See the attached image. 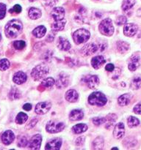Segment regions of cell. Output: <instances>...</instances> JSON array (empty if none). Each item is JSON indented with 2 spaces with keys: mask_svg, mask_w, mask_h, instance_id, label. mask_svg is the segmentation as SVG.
Segmentation results:
<instances>
[{
  "mask_svg": "<svg viewBox=\"0 0 141 150\" xmlns=\"http://www.w3.org/2000/svg\"><path fill=\"white\" fill-rule=\"evenodd\" d=\"M117 49L119 52L123 54L129 49V45L124 41H118L117 42Z\"/></svg>",
  "mask_w": 141,
  "mask_h": 150,
  "instance_id": "4316f807",
  "label": "cell"
},
{
  "mask_svg": "<svg viewBox=\"0 0 141 150\" xmlns=\"http://www.w3.org/2000/svg\"><path fill=\"white\" fill-rule=\"evenodd\" d=\"M116 119H117V116L114 114H110L107 116V118H106V120H108L107 125V128H109V127H110L111 126H113V125L114 124V122H115Z\"/></svg>",
  "mask_w": 141,
  "mask_h": 150,
  "instance_id": "d590c367",
  "label": "cell"
},
{
  "mask_svg": "<svg viewBox=\"0 0 141 150\" xmlns=\"http://www.w3.org/2000/svg\"><path fill=\"white\" fill-rule=\"evenodd\" d=\"M85 81L90 89H95L99 84V79L97 76H88Z\"/></svg>",
  "mask_w": 141,
  "mask_h": 150,
  "instance_id": "2e32d148",
  "label": "cell"
},
{
  "mask_svg": "<svg viewBox=\"0 0 141 150\" xmlns=\"http://www.w3.org/2000/svg\"><path fill=\"white\" fill-rule=\"evenodd\" d=\"M135 4V0H123L122 2V10L124 12L130 10Z\"/></svg>",
  "mask_w": 141,
  "mask_h": 150,
  "instance_id": "83f0119b",
  "label": "cell"
},
{
  "mask_svg": "<svg viewBox=\"0 0 141 150\" xmlns=\"http://www.w3.org/2000/svg\"><path fill=\"white\" fill-rule=\"evenodd\" d=\"M137 16L141 17V7H140L137 11Z\"/></svg>",
  "mask_w": 141,
  "mask_h": 150,
  "instance_id": "681fc988",
  "label": "cell"
},
{
  "mask_svg": "<svg viewBox=\"0 0 141 150\" xmlns=\"http://www.w3.org/2000/svg\"><path fill=\"white\" fill-rule=\"evenodd\" d=\"M56 86L57 88L63 89V88L66 87L69 83V78L65 73H60L57 77V81H55Z\"/></svg>",
  "mask_w": 141,
  "mask_h": 150,
  "instance_id": "30bf717a",
  "label": "cell"
},
{
  "mask_svg": "<svg viewBox=\"0 0 141 150\" xmlns=\"http://www.w3.org/2000/svg\"><path fill=\"white\" fill-rule=\"evenodd\" d=\"M29 1H35V0H29Z\"/></svg>",
  "mask_w": 141,
  "mask_h": 150,
  "instance_id": "f5cc1de1",
  "label": "cell"
},
{
  "mask_svg": "<svg viewBox=\"0 0 141 150\" xmlns=\"http://www.w3.org/2000/svg\"><path fill=\"white\" fill-rule=\"evenodd\" d=\"M10 62L6 59H2L0 60V70H2V71L8 69L10 67Z\"/></svg>",
  "mask_w": 141,
  "mask_h": 150,
  "instance_id": "8d00e7d4",
  "label": "cell"
},
{
  "mask_svg": "<svg viewBox=\"0 0 141 150\" xmlns=\"http://www.w3.org/2000/svg\"><path fill=\"white\" fill-rule=\"evenodd\" d=\"M125 134V127L124 125L122 122L118 123L115 125L113 131V136L115 139H120L123 137Z\"/></svg>",
  "mask_w": 141,
  "mask_h": 150,
  "instance_id": "4fadbf2b",
  "label": "cell"
},
{
  "mask_svg": "<svg viewBox=\"0 0 141 150\" xmlns=\"http://www.w3.org/2000/svg\"><path fill=\"white\" fill-rule=\"evenodd\" d=\"M84 140H85V138L84 137L78 138L76 141V144L77 145V146H81L82 144H83Z\"/></svg>",
  "mask_w": 141,
  "mask_h": 150,
  "instance_id": "bcb514c9",
  "label": "cell"
},
{
  "mask_svg": "<svg viewBox=\"0 0 141 150\" xmlns=\"http://www.w3.org/2000/svg\"><path fill=\"white\" fill-rule=\"evenodd\" d=\"M51 107V104L48 102H41L37 104L35 106V111L39 115L45 114L48 112Z\"/></svg>",
  "mask_w": 141,
  "mask_h": 150,
  "instance_id": "ba28073f",
  "label": "cell"
},
{
  "mask_svg": "<svg viewBox=\"0 0 141 150\" xmlns=\"http://www.w3.org/2000/svg\"><path fill=\"white\" fill-rule=\"evenodd\" d=\"M107 102V99L105 95L100 92H93L88 98V103L92 105L96 106H104Z\"/></svg>",
  "mask_w": 141,
  "mask_h": 150,
  "instance_id": "3957f363",
  "label": "cell"
},
{
  "mask_svg": "<svg viewBox=\"0 0 141 150\" xmlns=\"http://www.w3.org/2000/svg\"><path fill=\"white\" fill-rule=\"evenodd\" d=\"M49 72L48 66L46 64H38L34 67L31 73V76L35 81H38L45 77Z\"/></svg>",
  "mask_w": 141,
  "mask_h": 150,
  "instance_id": "277c9868",
  "label": "cell"
},
{
  "mask_svg": "<svg viewBox=\"0 0 141 150\" xmlns=\"http://www.w3.org/2000/svg\"><path fill=\"white\" fill-rule=\"evenodd\" d=\"M46 131L50 133H57L62 131L65 128V124L63 122L50 121L46 125Z\"/></svg>",
  "mask_w": 141,
  "mask_h": 150,
  "instance_id": "52a82bcc",
  "label": "cell"
},
{
  "mask_svg": "<svg viewBox=\"0 0 141 150\" xmlns=\"http://www.w3.org/2000/svg\"><path fill=\"white\" fill-rule=\"evenodd\" d=\"M46 32V29L45 26H39L34 29L33 32H32V34L36 38H41L45 35Z\"/></svg>",
  "mask_w": 141,
  "mask_h": 150,
  "instance_id": "cb8c5ba5",
  "label": "cell"
},
{
  "mask_svg": "<svg viewBox=\"0 0 141 150\" xmlns=\"http://www.w3.org/2000/svg\"><path fill=\"white\" fill-rule=\"evenodd\" d=\"M9 97L12 100H18L21 98V92L16 87H13L10 90V94H9Z\"/></svg>",
  "mask_w": 141,
  "mask_h": 150,
  "instance_id": "d6a6232c",
  "label": "cell"
},
{
  "mask_svg": "<svg viewBox=\"0 0 141 150\" xmlns=\"http://www.w3.org/2000/svg\"><path fill=\"white\" fill-rule=\"evenodd\" d=\"M66 100L70 103H75L78 100L79 98V95H78L77 92L74 89H70L66 93Z\"/></svg>",
  "mask_w": 141,
  "mask_h": 150,
  "instance_id": "44dd1931",
  "label": "cell"
},
{
  "mask_svg": "<svg viewBox=\"0 0 141 150\" xmlns=\"http://www.w3.org/2000/svg\"><path fill=\"white\" fill-rule=\"evenodd\" d=\"M88 130V126L85 124H78L72 127V130L76 134H80Z\"/></svg>",
  "mask_w": 141,
  "mask_h": 150,
  "instance_id": "d4e9b609",
  "label": "cell"
},
{
  "mask_svg": "<svg viewBox=\"0 0 141 150\" xmlns=\"http://www.w3.org/2000/svg\"><path fill=\"white\" fill-rule=\"evenodd\" d=\"M54 83H55V81H54V79H52V78H47V79H45L43 81L41 85L45 88H49L51 87L54 84Z\"/></svg>",
  "mask_w": 141,
  "mask_h": 150,
  "instance_id": "836d02e7",
  "label": "cell"
},
{
  "mask_svg": "<svg viewBox=\"0 0 141 150\" xmlns=\"http://www.w3.org/2000/svg\"><path fill=\"white\" fill-rule=\"evenodd\" d=\"M133 111L135 114H138V115H141V102L137 104L133 108Z\"/></svg>",
  "mask_w": 141,
  "mask_h": 150,
  "instance_id": "ee69618b",
  "label": "cell"
},
{
  "mask_svg": "<svg viewBox=\"0 0 141 150\" xmlns=\"http://www.w3.org/2000/svg\"><path fill=\"white\" fill-rule=\"evenodd\" d=\"M130 86L133 89H139L141 87V77L137 76L134 78L133 80L132 81Z\"/></svg>",
  "mask_w": 141,
  "mask_h": 150,
  "instance_id": "f546056e",
  "label": "cell"
},
{
  "mask_svg": "<svg viewBox=\"0 0 141 150\" xmlns=\"http://www.w3.org/2000/svg\"><path fill=\"white\" fill-rule=\"evenodd\" d=\"M106 62V60L104 59L102 56H96L93 57L91 60V64L94 69H98Z\"/></svg>",
  "mask_w": 141,
  "mask_h": 150,
  "instance_id": "d6986e66",
  "label": "cell"
},
{
  "mask_svg": "<svg viewBox=\"0 0 141 150\" xmlns=\"http://www.w3.org/2000/svg\"><path fill=\"white\" fill-rule=\"evenodd\" d=\"M37 122H38V120H32V121H31V122L29 123V125H28L27 126H26V128H32V127H33L35 125H36V123H37Z\"/></svg>",
  "mask_w": 141,
  "mask_h": 150,
  "instance_id": "7dc6e473",
  "label": "cell"
},
{
  "mask_svg": "<svg viewBox=\"0 0 141 150\" xmlns=\"http://www.w3.org/2000/svg\"><path fill=\"white\" fill-rule=\"evenodd\" d=\"M28 119V116L23 112L19 113L16 118V122L19 125H22L26 122Z\"/></svg>",
  "mask_w": 141,
  "mask_h": 150,
  "instance_id": "4dcf8cb0",
  "label": "cell"
},
{
  "mask_svg": "<svg viewBox=\"0 0 141 150\" xmlns=\"http://www.w3.org/2000/svg\"><path fill=\"white\" fill-rule=\"evenodd\" d=\"M140 124V120H138L136 117H134L132 116L129 117L127 119V125L129 126V127L132 128V127H137V125H139Z\"/></svg>",
  "mask_w": 141,
  "mask_h": 150,
  "instance_id": "f1b7e54d",
  "label": "cell"
},
{
  "mask_svg": "<svg viewBox=\"0 0 141 150\" xmlns=\"http://www.w3.org/2000/svg\"><path fill=\"white\" fill-rule=\"evenodd\" d=\"M140 58L138 54H133L130 57L129 65H128V68L130 71L133 72L137 69V67L140 66Z\"/></svg>",
  "mask_w": 141,
  "mask_h": 150,
  "instance_id": "8fae6325",
  "label": "cell"
},
{
  "mask_svg": "<svg viewBox=\"0 0 141 150\" xmlns=\"http://www.w3.org/2000/svg\"><path fill=\"white\" fill-rule=\"evenodd\" d=\"M65 15L66 12L63 7H59L53 9L51 13V16L54 20V22L51 24V29L53 32H59L64 29L66 22L65 19Z\"/></svg>",
  "mask_w": 141,
  "mask_h": 150,
  "instance_id": "6da1fadb",
  "label": "cell"
},
{
  "mask_svg": "<svg viewBox=\"0 0 141 150\" xmlns=\"http://www.w3.org/2000/svg\"><path fill=\"white\" fill-rule=\"evenodd\" d=\"M23 29V24L19 20L10 21L5 26V33L6 36L9 38H15L21 32Z\"/></svg>",
  "mask_w": 141,
  "mask_h": 150,
  "instance_id": "7a4b0ae2",
  "label": "cell"
},
{
  "mask_svg": "<svg viewBox=\"0 0 141 150\" xmlns=\"http://www.w3.org/2000/svg\"><path fill=\"white\" fill-rule=\"evenodd\" d=\"M93 146L95 149H102L104 146V139L101 137H98L93 142Z\"/></svg>",
  "mask_w": 141,
  "mask_h": 150,
  "instance_id": "1f68e13d",
  "label": "cell"
},
{
  "mask_svg": "<svg viewBox=\"0 0 141 150\" xmlns=\"http://www.w3.org/2000/svg\"><path fill=\"white\" fill-rule=\"evenodd\" d=\"M118 149V148H117V147H115V148H113V149Z\"/></svg>",
  "mask_w": 141,
  "mask_h": 150,
  "instance_id": "f907efd6",
  "label": "cell"
},
{
  "mask_svg": "<svg viewBox=\"0 0 141 150\" xmlns=\"http://www.w3.org/2000/svg\"><path fill=\"white\" fill-rule=\"evenodd\" d=\"M6 15V5L3 3H0V20L4 18Z\"/></svg>",
  "mask_w": 141,
  "mask_h": 150,
  "instance_id": "b9f144b4",
  "label": "cell"
},
{
  "mask_svg": "<svg viewBox=\"0 0 141 150\" xmlns=\"http://www.w3.org/2000/svg\"><path fill=\"white\" fill-rule=\"evenodd\" d=\"M1 33H0V41H1Z\"/></svg>",
  "mask_w": 141,
  "mask_h": 150,
  "instance_id": "816d5d0a",
  "label": "cell"
},
{
  "mask_svg": "<svg viewBox=\"0 0 141 150\" xmlns=\"http://www.w3.org/2000/svg\"><path fill=\"white\" fill-rule=\"evenodd\" d=\"M126 21H127V18H126L125 16H120L117 18L115 22L116 24L119 25V26H121V25L126 24Z\"/></svg>",
  "mask_w": 141,
  "mask_h": 150,
  "instance_id": "ab89813d",
  "label": "cell"
},
{
  "mask_svg": "<svg viewBox=\"0 0 141 150\" xmlns=\"http://www.w3.org/2000/svg\"><path fill=\"white\" fill-rule=\"evenodd\" d=\"M107 121L106 118L104 117H94L93 119V122L95 125H102L103 123H104L105 122Z\"/></svg>",
  "mask_w": 141,
  "mask_h": 150,
  "instance_id": "f35d334b",
  "label": "cell"
},
{
  "mask_svg": "<svg viewBox=\"0 0 141 150\" xmlns=\"http://www.w3.org/2000/svg\"><path fill=\"white\" fill-rule=\"evenodd\" d=\"M1 142L4 145H10L13 143L15 139V135L13 132L11 130H6L2 135H1Z\"/></svg>",
  "mask_w": 141,
  "mask_h": 150,
  "instance_id": "5bb4252c",
  "label": "cell"
},
{
  "mask_svg": "<svg viewBox=\"0 0 141 150\" xmlns=\"http://www.w3.org/2000/svg\"><path fill=\"white\" fill-rule=\"evenodd\" d=\"M23 109L25 110L26 111H29L32 109V105L29 103H26L23 106Z\"/></svg>",
  "mask_w": 141,
  "mask_h": 150,
  "instance_id": "c3c4849f",
  "label": "cell"
},
{
  "mask_svg": "<svg viewBox=\"0 0 141 150\" xmlns=\"http://www.w3.org/2000/svg\"><path fill=\"white\" fill-rule=\"evenodd\" d=\"M123 144H124L125 146H126V147L127 148L134 147V146L137 144V141L132 137L126 138L124 140Z\"/></svg>",
  "mask_w": 141,
  "mask_h": 150,
  "instance_id": "e575fe53",
  "label": "cell"
},
{
  "mask_svg": "<svg viewBox=\"0 0 141 150\" xmlns=\"http://www.w3.org/2000/svg\"><path fill=\"white\" fill-rule=\"evenodd\" d=\"M28 144V140L25 136H23L20 139V140L19 141V143H18V146L19 147H24L26 145Z\"/></svg>",
  "mask_w": 141,
  "mask_h": 150,
  "instance_id": "60d3db41",
  "label": "cell"
},
{
  "mask_svg": "<svg viewBox=\"0 0 141 150\" xmlns=\"http://www.w3.org/2000/svg\"><path fill=\"white\" fill-rule=\"evenodd\" d=\"M132 98V96L131 94H123V95H122L121 96H120L118 98V103L120 106H126V105H127L130 103Z\"/></svg>",
  "mask_w": 141,
  "mask_h": 150,
  "instance_id": "ffe728a7",
  "label": "cell"
},
{
  "mask_svg": "<svg viewBox=\"0 0 141 150\" xmlns=\"http://www.w3.org/2000/svg\"><path fill=\"white\" fill-rule=\"evenodd\" d=\"M13 47H14L16 49L21 50L25 47V45H26V42H25L24 40H16L13 42Z\"/></svg>",
  "mask_w": 141,
  "mask_h": 150,
  "instance_id": "74e56055",
  "label": "cell"
},
{
  "mask_svg": "<svg viewBox=\"0 0 141 150\" xmlns=\"http://www.w3.org/2000/svg\"><path fill=\"white\" fill-rule=\"evenodd\" d=\"M41 16V11L38 8L32 7L29 10V17L31 19H38Z\"/></svg>",
  "mask_w": 141,
  "mask_h": 150,
  "instance_id": "484cf974",
  "label": "cell"
},
{
  "mask_svg": "<svg viewBox=\"0 0 141 150\" xmlns=\"http://www.w3.org/2000/svg\"><path fill=\"white\" fill-rule=\"evenodd\" d=\"M58 48L62 51H68L70 48V43L67 39L60 37L59 38Z\"/></svg>",
  "mask_w": 141,
  "mask_h": 150,
  "instance_id": "603a6c76",
  "label": "cell"
},
{
  "mask_svg": "<svg viewBox=\"0 0 141 150\" xmlns=\"http://www.w3.org/2000/svg\"><path fill=\"white\" fill-rule=\"evenodd\" d=\"M99 30L102 35L106 36H112L114 33V26L111 19H104L99 24Z\"/></svg>",
  "mask_w": 141,
  "mask_h": 150,
  "instance_id": "5b68a950",
  "label": "cell"
},
{
  "mask_svg": "<svg viewBox=\"0 0 141 150\" xmlns=\"http://www.w3.org/2000/svg\"><path fill=\"white\" fill-rule=\"evenodd\" d=\"M9 12L10 13H16V14H19V13H20L21 12V7L19 4H16L13 8H11L9 10Z\"/></svg>",
  "mask_w": 141,
  "mask_h": 150,
  "instance_id": "7bdbcfd3",
  "label": "cell"
},
{
  "mask_svg": "<svg viewBox=\"0 0 141 150\" xmlns=\"http://www.w3.org/2000/svg\"><path fill=\"white\" fill-rule=\"evenodd\" d=\"M84 113L82 110L75 109L70 111L69 114V118L71 121H78L83 118Z\"/></svg>",
  "mask_w": 141,
  "mask_h": 150,
  "instance_id": "7402d4cb",
  "label": "cell"
},
{
  "mask_svg": "<svg viewBox=\"0 0 141 150\" xmlns=\"http://www.w3.org/2000/svg\"><path fill=\"white\" fill-rule=\"evenodd\" d=\"M26 75L25 74L24 72L22 71H19L17 73H16L13 76V81L16 83V84H22L24 83V82H26Z\"/></svg>",
  "mask_w": 141,
  "mask_h": 150,
  "instance_id": "ac0fdd59",
  "label": "cell"
},
{
  "mask_svg": "<svg viewBox=\"0 0 141 150\" xmlns=\"http://www.w3.org/2000/svg\"><path fill=\"white\" fill-rule=\"evenodd\" d=\"M98 50V46L94 43H89L85 45L82 49V52L84 55L90 56L93 54H95Z\"/></svg>",
  "mask_w": 141,
  "mask_h": 150,
  "instance_id": "e0dca14e",
  "label": "cell"
},
{
  "mask_svg": "<svg viewBox=\"0 0 141 150\" xmlns=\"http://www.w3.org/2000/svg\"><path fill=\"white\" fill-rule=\"evenodd\" d=\"M90 36V34L88 30L85 29H79L73 33V38L75 43L79 45V44L83 43V42L88 41L89 40Z\"/></svg>",
  "mask_w": 141,
  "mask_h": 150,
  "instance_id": "8992f818",
  "label": "cell"
},
{
  "mask_svg": "<svg viewBox=\"0 0 141 150\" xmlns=\"http://www.w3.org/2000/svg\"><path fill=\"white\" fill-rule=\"evenodd\" d=\"M62 145L61 139L56 138V139H51L46 145V149L48 150H57L60 149V146Z\"/></svg>",
  "mask_w": 141,
  "mask_h": 150,
  "instance_id": "9a60e30c",
  "label": "cell"
},
{
  "mask_svg": "<svg viewBox=\"0 0 141 150\" xmlns=\"http://www.w3.org/2000/svg\"><path fill=\"white\" fill-rule=\"evenodd\" d=\"M42 137L40 134L35 135L28 142V147L31 149H39L41 145Z\"/></svg>",
  "mask_w": 141,
  "mask_h": 150,
  "instance_id": "9c48e42d",
  "label": "cell"
},
{
  "mask_svg": "<svg viewBox=\"0 0 141 150\" xmlns=\"http://www.w3.org/2000/svg\"><path fill=\"white\" fill-rule=\"evenodd\" d=\"M115 69V66L113 64H108L106 65L105 70L108 72H113Z\"/></svg>",
  "mask_w": 141,
  "mask_h": 150,
  "instance_id": "f6af8a7d",
  "label": "cell"
},
{
  "mask_svg": "<svg viewBox=\"0 0 141 150\" xmlns=\"http://www.w3.org/2000/svg\"><path fill=\"white\" fill-rule=\"evenodd\" d=\"M137 26L134 23H126L123 28V34L126 37H132L137 32Z\"/></svg>",
  "mask_w": 141,
  "mask_h": 150,
  "instance_id": "7c38bea8",
  "label": "cell"
}]
</instances>
